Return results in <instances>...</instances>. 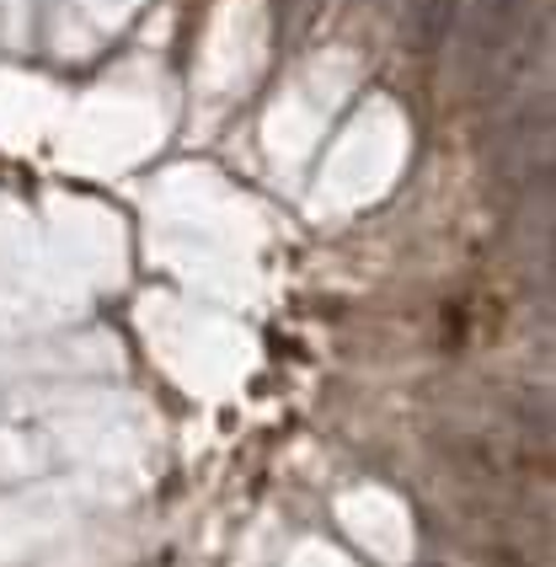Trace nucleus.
Wrapping results in <instances>:
<instances>
[{"instance_id": "f257e3e1", "label": "nucleus", "mask_w": 556, "mask_h": 567, "mask_svg": "<svg viewBox=\"0 0 556 567\" xmlns=\"http://www.w3.org/2000/svg\"><path fill=\"white\" fill-rule=\"evenodd\" d=\"M493 166L508 188H535V183H546V166H552V102H546V96L525 102L508 124L497 128Z\"/></svg>"}, {"instance_id": "f03ea898", "label": "nucleus", "mask_w": 556, "mask_h": 567, "mask_svg": "<svg viewBox=\"0 0 556 567\" xmlns=\"http://www.w3.org/2000/svg\"><path fill=\"white\" fill-rule=\"evenodd\" d=\"M525 28V0H471L461 22V60L465 70L482 81L497 60L514 49V38Z\"/></svg>"}, {"instance_id": "7ed1b4c3", "label": "nucleus", "mask_w": 556, "mask_h": 567, "mask_svg": "<svg viewBox=\"0 0 556 567\" xmlns=\"http://www.w3.org/2000/svg\"><path fill=\"white\" fill-rule=\"evenodd\" d=\"M455 11H461V0H406V43L433 54L455 32Z\"/></svg>"}]
</instances>
